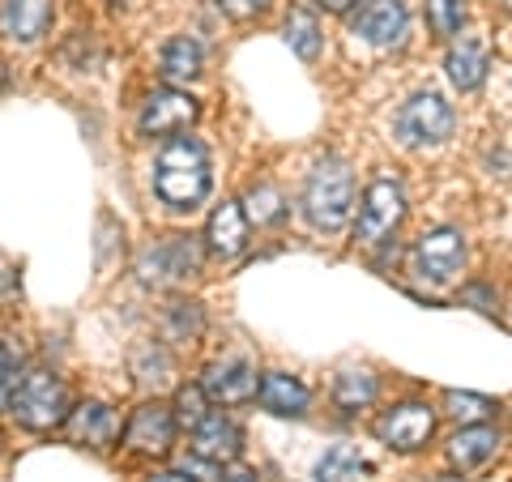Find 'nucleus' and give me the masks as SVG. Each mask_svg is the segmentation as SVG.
<instances>
[{
	"label": "nucleus",
	"mask_w": 512,
	"mask_h": 482,
	"mask_svg": "<svg viewBox=\"0 0 512 482\" xmlns=\"http://www.w3.org/2000/svg\"><path fill=\"white\" fill-rule=\"evenodd\" d=\"M205 239H210V252L231 261L248 248V214L239 210V201H222L210 214V227H205Z\"/></svg>",
	"instance_id": "obj_16"
},
{
	"label": "nucleus",
	"mask_w": 512,
	"mask_h": 482,
	"mask_svg": "<svg viewBox=\"0 0 512 482\" xmlns=\"http://www.w3.org/2000/svg\"><path fill=\"white\" fill-rule=\"evenodd\" d=\"M218 482H261V478H256V470H248V465H231L227 474H218Z\"/></svg>",
	"instance_id": "obj_33"
},
{
	"label": "nucleus",
	"mask_w": 512,
	"mask_h": 482,
	"mask_svg": "<svg viewBox=\"0 0 512 482\" xmlns=\"http://www.w3.org/2000/svg\"><path fill=\"white\" fill-rule=\"evenodd\" d=\"M239 448H244V431H239L227 414H205V419L192 427V453L205 461H235Z\"/></svg>",
	"instance_id": "obj_14"
},
{
	"label": "nucleus",
	"mask_w": 512,
	"mask_h": 482,
	"mask_svg": "<svg viewBox=\"0 0 512 482\" xmlns=\"http://www.w3.org/2000/svg\"><path fill=\"white\" fill-rule=\"evenodd\" d=\"M197 111H201L197 99L184 90H154L146 99V107H141L137 128L146 137H180L184 128L197 120Z\"/></svg>",
	"instance_id": "obj_8"
},
{
	"label": "nucleus",
	"mask_w": 512,
	"mask_h": 482,
	"mask_svg": "<svg viewBox=\"0 0 512 482\" xmlns=\"http://www.w3.org/2000/svg\"><path fill=\"white\" fill-rule=\"evenodd\" d=\"M495 448H500V431L487 427V423H470L461 427L453 444H448V461L457 465V470H478L483 461L495 457Z\"/></svg>",
	"instance_id": "obj_19"
},
{
	"label": "nucleus",
	"mask_w": 512,
	"mask_h": 482,
	"mask_svg": "<svg viewBox=\"0 0 512 482\" xmlns=\"http://www.w3.org/2000/svg\"><path fill=\"white\" fill-rule=\"evenodd\" d=\"M402 218H406V192H402V184L372 180V184H367V192H363L355 235L363 239V244H380V239H389L397 227H402Z\"/></svg>",
	"instance_id": "obj_6"
},
{
	"label": "nucleus",
	"mask_w": 512,
	"mask_h": 482,
	"mask_svg": "<svg viewBox=\"0 0 512 482\" xmlns=\"http://www.w3.org/2000/svg\"><path fill=\"white\" fill-rule=\"evenodd\" d=\"M427 26L431 35L453 39L466 26V0H427Z\"/></svg>",
	"instance_id": "obj_24"
},
{
	"label": "nucleus",
	"mask_w": 512,
	"mask_h": 482,
	"mask_svg": "<svg viewBox=\"0 0 512 482\" xmlns=\"http://www.w3.org/2000/svg\"><path fill=\"white\" fill-rule=\"evenodd\" d=\"M431 431H436V414H431L423 401L393 406L389 414H380V423H376V436L389 448H397V453H414V448H423L431 440Z\"/></svg>",
	"instance_id": "obj_9"
},
{
	"label": "nucleus",
	"mask_w": 512,
	"mask_h": 482,
	"mask_svg": "<svg viewBox=\"0 0 512 482\" xmlns=\"http://www.w3.org/2000/svg\"><path fill=\"white\" fill-rule=\"evenodd\" d=\"M303 214L325 235H338L350 222V214H355V175H350L342 158L316 163V171L308 175V188H303Z\"/></svg>",
	"instance_id": "obj_2"
},
{
	"label": "nucleus",
	"mask_w": 512,
	"mask_h": 482,
	"mask_svg": "<svg viewBox=\"0 0 512 482\" xmlns=\"http://www.w3.org/2000/svg\"><path fill=\"white\" fill-rule=\"evenodd\" d=\"M9 410L13 419L26 423L30 431H52L69 419V389L52 376V372H30L22 384L9 393Z\"/></svg>",
	"instance_id": "obj_3"
},
{
	"label": "nucleus",
	"mask_w": 512,
	"mask_h": 482,
	"mask_svg": "<svg viewBox=\"0 0 512 482\" xmlns=\"http://www.w3.org/2000/svg\"><path fill=\"white\" fill-rule=\"evenodd\" d=\"M201 244L192 235H171L163 244H154L141 252L137 261V278L141 286H171V282H188L201 273Z\"/></svg>",
	"instance_id": "obj_4"
},
{
	"label": "nucleus",
	"mask_w": 512,
	"mask_h": 482,
	"mask_svg": "<svg viewBox=\"0 0 512 482\" xmlns=\"http://www.w3.org/2000/svg\"><path fill=\"white\" fill-rule=\"evenodd\" d=\"M444 406H448V414H453L457 423H483L487 414L495 410L487 397H478V393H448L444 397Z\"/></svg>",
	"instance_id": "obj_26"
},
{
	"label": "nucleus",
	"mask_w": 512,
	"mask_h": 482,
	"mask_svg": "<svg viewBox=\"0 0 512 482\" xmlns=\"http://www.w3.org/2000/svg\"><path fill=\"white\" fill-rule=\"evenodd\" d=\"M171 316H175V325H180L184 333H192V337L201 333V308H197V303H175Z\"/></svg>",
	"instance_id": "obj_30"
},
{
	"label": "nucleus",
	"mask_w": 512,
	"mask_h": 482,
	"mask_svg": "<svg viewBox=\"0 0 512 482\" xmlns=\"http://www.w3.org/2000/svg\"><path fill=\"white\" fill-rule=\"evenodd\" d=\"M214 171H210V154L197 137H171L154 167V192L163 197L171 210H197L210 197Z\"/></svg>",
	"instance_id": "obj_1"
},
{
	"label": "nucleus",
	"mask_w": 512,
	"mask_h": 482,
	"mask_svg": "<svg viewBox=\"0 0 512 482\" xmlns=\"http://www.w3.org/2000/svg\"><path fill=\"white\" fill-rule=\"evenodd\" d=\"M201 43L188 39V35H175L167 47H163V60H158V69H163L167 82H192V77H201Z\"/></svg>",
	"instance_id": "obj_20"
},
{
	"label": "nucleus",
	"mask_w": 512,
	"mask_h": 482,
	"mask_svg": "<svg viewBox=\"0 0 512 482\" xmlns=\"http://www.w3.org/2000/svg\"><path fill=\"white\" fill-rule=\"evenodd\" d=\"M367 470V465L359 461V453L350 444H338L329 448L325 461L316 465V482H359V474Z\"/></svg>",
	"instance_id": "obj_23"
},
{
	"label": "nucleus",
	"mask_w": 512,
	"mask_h": 482,
	"mask_svg": "<svg viewBox=\"0 0 512 482\" xmlns=\"http://www.w3.org/2000/svg\"><path fill=\"white\" fill-rule=\"evenodd\" d=\"M376 393H380V380L372 376V372H355V367H350V372H342L338 376V389H333V397H338V406L342 410H363V406H372L376 401Z\"/></svg>",
	"instance_id": "obj_22"
},
{
	"label": "nucleus",
	"mask_w": 512,
	"mask_h": 482,
	"mask_svg": "<svg viewBox=\"0 0 512 482\" xmlns=\"http://www.w3.org/2000/svg\"><path fill=\"white\" fill-rule=\"evenodd\" d=\"M124 440H128V448H137V453H167L171 440H175V414L163 406V401H150V406H141L133 414Z\"/></svg>",
	"instance_id": "obj_13"
},
{
	"label": "nucleus",
	"mask_w": 512,
	"mask_h": 482,
	"mask_svg": "<svg viewBox=\"0 0 512 482\" xmlns=\"http://www.w3.org/2000/svg\"><path fill=\"white\" fill-rule=\"evenodd\" d=\"M201 393L205 401H222V406H239V401H248L256 393V367L248 359H218L205 367V380H201Z\"/></svg>",
	"instance_id": "obj_11"
},
{
	"label": "nucleus",
	"mask_w": 512,
	"mask_h": 482,
	"mask_svg": "<svg viewBox=\"0 0 512 482\" xmlns=\"http://www.w3.org/2000/svg\"><path fill=\"white\" fill-rule=\"evenodd\" d=\"M218 9L227 13V18H235V22H252V18H261V13L269 9V0H218Z\"/></svg>",
	"instance_id": "obj_29"
},
{
	"label": "nucleus",
	"mask_w": 512,
	"mask_h": 482,
	"mask_svg": "<svg viewBox=\"0 0 512 482\" xmlns=\"http://www.w3.org/2000/svg\"><path fill=\"white\" fill-rule=\"evenodd\" d=\"M406 26H410V13H406L402 0H367L355 18H350V30H355L359 39L376 43V47L402 43Z\"/></svg>",
	"instance_id": "obj_10"
},
{
	"label": "nucleus",
	"mask_w": 512,
	"mask_h": 482,
	"mask_svg": "<svg viewBox=\"0 0 512 482\" xmlns=\"http://www.w3.org/2000/svg\"><path fill=\"white\" fill-rule=\"evenodd\" d=\"M175 427H197L205 419V393L201 389H184L180 397H175Z\"/></svg>",
	"instance_id": "obj_28"
},
{
	"label": "nucleus",
	"mask_w": 512,
	"mask_h": 482,
	"mask_svg": "<svg viewBox=\"0 0 512 482\" xmlns=\"http://www.w3.org/2000/svg\"><path fill=\"white\" fill-rule=\"evenodd\" d=\"M448 69V82L457 90H478L487 82V69H491V56H487V43L483 39H461L453 43V52L444 60Z\"/></svg>",
	"instance_id": "obj_18"
},
{
	"label": "nucleus",
	"mask_w": 512,
	"mask_h": 482,
	"mask_svg": "<svg viewBox=\"0 0 512 482\" xmlns=\"http://www.w3.org/2000/svg\"><path fill=\"white\" fill-rule=\"evenodd\" d=\"M56 18L52 0H0V35L13 43H35Z\"/></svg>",
	"instance_id": "obj_12"
},
{
	"label": "nucleus",
	"mask_w": 512,
	"mask_h": 482,
	"mask_svg": "<svg viewBox=\"0 0 512 482\" xmlns=\"http://www.w3.org/2000/svg\"><path fill=\"white\" fill-rule=\"evenodd\" d=\"M13 384V355L5 350V342H0V393H5Z\"/></svg>",
	"instance_id": "obj_32"
},
{
	"label": "nucleus",
	"mask_w": 512,
	"mask_h": 482,
	"mask_svg": "<svg viewBox=\"0 0 512 482\" xmlns=\"http://www.w3.org/2000/svg\"><path fill=\"white\" fill-rule=\"evenodd\" d=\"M180 474H197V482H218V470H214V461H205V457H184V470Z\"/></svg>",
	"instance_id": "obj_31"
},
{
	"label": "nucleus",
	"mask_w": 512,
	"mask_h": 482,
	"mask_svg": "<svg viewBox=\"0 0 512 482\" xmlns=\"http://www.w3.org/2000/svg\"><path fill=\"white\" fill-rule=\"evenodd\" d=\"M69 431H73V440H82L90 448H111L120 440V414L103 406V401H86V406H77L69 410Z\"/></svg>",
	"instance_id": "obj_15"
},
{
	"label": "nucleus",
	"mask_w": 512,
	"mask_h": 482,
	"mask_svg": "<svg viewBox=\"0 0 512 482\" xmlns=\"http://www.w3.org/2000/svg\"><path fill=\"white\" fill-rule=\"evenodd\" d=\"M286 43L295 47V56L299 60H316L320 56V22H316V13L312 9H303L295 5L291 13H286Z\"/></svg>",
	"instance_id": "obj_21"
},
{
	"label": "nucleus",
	"mask_w": 512,
	"mask_h": 482,
	"mask_svg": "<svg viewBox=\"0 0 512 482\" xmlns=\"http://www.w3.org/2000/svg\"><path fill=\"white\" fill-rule=\"evenodd\" d=\"M150 482H192V478L188 474H154Z\"/></svg>",
	"instance_id": "obj_35"
},
{
	"label": "nucleus",
	"mask_w": 512,
	"mask_h": 482,
	"mask_svg": "<svg viewBox=\"0 0 512 482\" xmlns=\"http://www.w3.org/2000/svg\"><path fill=\"white\" fill-rule=\"evenodd\" d=\"M453 107H448L436 90L427 94H414V99L402 107V116H397V137L406 141V146H440V141L453 137Z\"/></svg>",
	"instance_id": "obj_5"
},
{
	"label": "nucleus",
	"mask_w": 512,
	"mask_h": 482,
	"mask_svg": "<svg viewBox=\"0 0 512 482\" xmlns=\"http://www.w3.org/2000/svg\"><path fill=\"white\" fill-rule=\"evenodd\" d=\"M137 380L141 384H167L171 380V372H175V363H171V355L163 346H146V350H137Z\"/></svg>",
	"instance_id": "obj_25"
},
{
	"label": "nucleus",
	"mask_w": 512,
	"mask_h": 482,
	"mask_svg": "<svg viewBox=\"0 0 512 482\" xmlns=\"http://www.w3.org/2000/svg\"><path fill=\"white\" fill-rule=\"evenodd\" d=\"M461 265H466V239L453 227H436L414 244V269H419V278H427V282H436V286L453 282Z\"/></svg>",
	"instance_id": "obj_7"
},
{
	"label": "nucleus",
	"mask_w": 512,
	"mask_h": 482,
	"mask_svg": "<svg viewBox=\"0 0 512 482\" xmlns=\"http://www.w3.org/2000/svg\"><path fill=\"white\" fill-rule=\"evenodd\" d=\"M248 214L256 222H278L282 218V192L278 188H269V184H256L248 192Z\"/></svg>",
	"instance_id": "obj_27"
},
{
	"label": "nucleus",
	"mask_w": 512,
	"mask_h": 482,
	"mask_svg": "<svg viewBox=\"0 0 512 482\" xmlns=\"http://www.w3.org/2000/svg\"><path fill=\"white\" fill-rule=\"evenodd\" d=\"M269 414H278V419H299L303 410H308V389L295 380V376H286V372H269L256 380V393H252Z\"/></svg>",
	"instance_id": "obj_17"
},
{
	"label": "nucleus",
	"mask_w": 512,
	"mask_h": 482,
	"mask_svg": "<svg viewBox=\"0 0 512 482\" xmlns=\"http://www.w3.org/2000/svg\"><path fill=\"white\" fill-rule=\"evenodd\" d=\"M320 9H329V13H346L350 5H355V0H316Z\"/></svg>",
	"instance_id": "obj_34"
}]
</instances>
